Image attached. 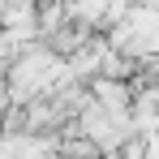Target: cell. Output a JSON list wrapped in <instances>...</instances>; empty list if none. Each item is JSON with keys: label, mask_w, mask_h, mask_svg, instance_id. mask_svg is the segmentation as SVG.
<instances>
[{"label": "cell", "mask_w": 159, "mask_h": 159, "mask_svg": "<svg viewBox=\"0 0 159 159\" xmlns=\"http://www.w3.org/2000/svg\"><path fill=\"white\" fill-rule=\"evenodd\" d=\"M107 4L112 0H69V17L86 30H107Z\"/></svg>", "instance_id": "7a4b0ae2"}, {"label": "cell", "mask_w": 159, "mask_h": 159, "mask_svg": "<svg viewBox=\"0 0 159 159\" xmlns=\"http://www.w3.org/2000/svg\"><path fill=\"white\" fill-rule=\"evenodd\" d=\"M4 4H43V0H4Z\"/></svg>", "instance_id": "3957f363"}, {"label": "cell", "mask_w": 159, "mask_h": 159, "mask_svg": "<svg viewBox=\"0 0 159 159\" xmlns=\"http://www.w3.org/2000/svg\"><path fill=\"white\" fill-rule=\"evenodd\" d=\"M90 95H95L107 112H120V116H129L133 99H138V90H129L120 78H95V82H90Z\"/></svg>", "instance_id": "6da1fadb"}]
</instances>
